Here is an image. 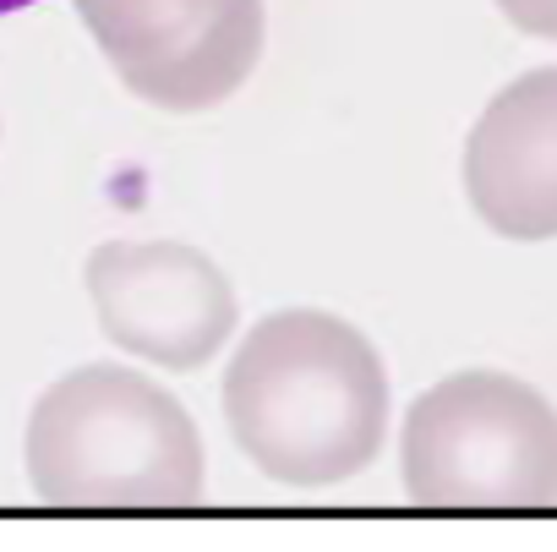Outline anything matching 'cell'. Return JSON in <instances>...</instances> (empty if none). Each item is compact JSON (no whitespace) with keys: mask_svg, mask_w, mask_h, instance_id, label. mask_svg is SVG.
Returning <instances> with one entry per match:
<instances>
[{"mask_svg":"<svg viewBox=\"0 0 557 552\" xmlns=\"http://www.w3.org/2000/svg\"><path fill=\"white\" fill-rule=\"evenodd\" d=\"M224 421L268 481L339 487L388 443V367L339 312H268L224 367Z\"/></svg>","mask_w":557,"mask_h":552,"instance_id":"6da1fadb","label":"cell"},{"mask_svg":"<svg viewBox=\"0 0 557 552\" xmlns=\"http://www.w3.org/2000/svg\"><path fill=\"white\" fill-rule=\"evenodd\" d=\"M23 459L34 492L66 508H181L208 476L191 410L121 361H88L34 400Z\"/></svg>","mask_w":557,"mask_h":552,"instance_id":"7a4b0ae2","label":"cell"},{"mask_svg":"<svg viewBox=\"0 0 557 552\" xmlns=\"http://www.w3.org/2000/svg\"><path fill=\"white\" fill-rule=\"evenodd\" d=\"M399 476L426 508H552L557 405L513 372L465 367L410 400Z\"/></svg>","mask_w":557,"mask_h":552,"instance_id":"3957f363","label":"cell"},{"mask_svg":"<svg viewBox=\"0 0 557 552\" xmlns=\"http://www.w3.org/2000/svg\"><path fill=\"white\" fill-rule=\"evenodd\" d=\"M121 88L153 110L197 115L246 88L268 45L262 0H72Z\"/></svg>","mask_w":557,"mask_h":552,"instance_id":"277c9868","label":"cell"},{"mask_svg":"<svg viewBox=\"0 0 557 552\" xmlns=\"http://www.w3.org/2000/svg\"><path fill=\"white\" fill-rule=\"evenodd\" d=\"M83 285L104 340L164 372L208 367L240 323L230 273L186 241H104Z\"/></svg>","mask_w":557,"mask_h":552,"instance_id":"5b68a950","label":"cell"},{"mask_svg":"<svg viewBox=\"0 0 557 552\" xmlns=\"http://www.w3.org/2000/svg\"><path fill=\"white\" fill-rule=\"evenodd\" d=\"M465 197L503 241H557V66L513 77L465 137Z\"/></svg>","mask_w":557,"mask_h":552,"instance_id":"8992f818","label":"cell"},{"mask_svg":"<svg viewBox=\"0 0 557 552\" xmlns=\"http://www.w3.org/2000/svg\"><path fill=\"white\" fill-rule=\"evenodd\" d=\"M492 7L530 39H557V0H492Z\"/></svg>","mask_w":557,"mask_h":552,"instance_id":"52a82bcc","label":"cell"},{"mask_svg":"<svg viewBox=\"0 0 557 552\" xmlns=\"http://www.w3.org/2000/svg\"><path fill=\"white\" fill-rule=\"evenodd\" d=\"M28 7H39V0H0V17H12V12H28Z\"/></svg>","mask_w":557,"mask_h":552,"instance_id":"ba28073f","label":"cell"}]
</instances>
